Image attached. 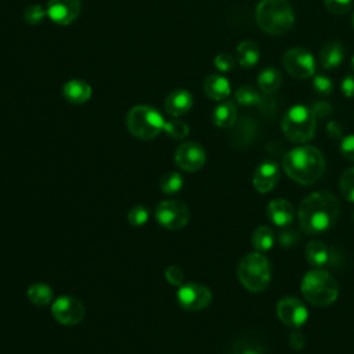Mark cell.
Wrapping results in <instances>:
<instances>
[{"label": "cell", "instance_id": "cell-16", "mask_svg": "<svg viewBox=\"0 0 354 354\" xmlns=\"http://www.w3.org/2000/svg\"><path fill=\"white\" fill-rule=\"evenodd\" d=\"M194 104L192 95L185 88L173 90L165 100V111L174 118L185 115Z\"/></svg>", "mask_w": 354, "mask_h": 354}, {"label": "cell", "instance_id": "cell-31", "mask_svg": "<svg viewBox=\"0 0 354 354\" xmlns=\"http://www.w3.org/2000/svg\"><path fill=\"white\" fill-rule=\"evenodd\" d=\"M47 17V10L40 4H30L24 11V19L29 25H39Z\"/></svg>", "mask_w": 354, "mask_h": 354}, {"label": "cell", "instance_id": "cell-36", "mask_svg": "<svg viewBox=\"0 0 354 354\" xmlns=\"http://www.w3.org/2000/svg\"><path fill=\"white\" fill-rule=\"evenodd\" d=\"M214 65L218 71L221 72H230L234 69L235 66V59L231 54L228 53H221V54H217L216 58H214Z\"/></svg>", "mask_w": 354, "mask_h": 354}, {"label": "cell", "instance_id": "cell-29", "mask_svg": "<svg viewBox=\"0 0 354 354\" xmlns=\"http://www.w3.org/2000/svg\"><path fill=\"white\" fill-rule=\"evenodd\" d=\"M235 98L239 104L245 105V106H252V105H257L261 101L260 94L257 93V90H254L252 86H241L236 93H235Z\"/></svg>", "mask_w": 354, "mask_h": 354}, {"label": "cell", "instance_id": "cell-18", "mask_svg": "<svg viewBox=\"0 0 354 354\" xmlns=\"http://www.w3.org/2000/svg\"><path fill=\"white\" fill-rule=\"evenodd\" d=\"M93 94L91 86L80 79H72L66 82L62 87V95L64 98L71 104H84L90 100Z\"/></svg>", "mask_w": 354, "mask_h": 354}, {"label": "cell", "instance_id": "cell-6", "mask_svg": "<svg viewBox=\"0 0 354 354\" xmlns=\"http://www.w3.org/2000/svg\"><path fill=\"white\" fill-rule=\"evenodd\" d=\"M317 126V116L306 105L292 106L282 119V131L285 137L296 144L307 142L313 138Z\"/></svg>", "mask_w": 354, "mask_h": 354}, {"label": "cell", "instance_id": "cell-38", "mask_svg": "<svg viewBox=\"0 0 354 354\" xmlns=\"http://www.w3.org/2000/svg\"><path fill=\"white\" fill-rule=\"evenodd\" d=\"M340 86H342V93L347 98H353L354 97V76H351V75L346 76Z\"/></svg>", "mask_w": 354, "mask_h": 354}, {"label": "cell", "instance_id": "cell-10", "mask_svg": "<svg viewBox=\"0 0 354 354\" xmlns=\"http://www.w3.org/2000/svg\"><path fill=\"white\" fill-rule=\"evenodd\" d=\"M212 292L207 286L198 282H187L178 286L177 301L180 307L188 311L206 308L212 303Z\"/></svg>", "mask_w": 354, "mask_h": 354}, {"label": "cell", "instance_id": "cell-40", "mask_svg": "<svg viewBox=\"0 0 354 354\" xmlns=\"http://www.w3.org/2000/svg\"><path fill=\"white\" fill-rule=\"evenodd\" d=\"M311 109H313L315 116L324 118V116H326L330 112V105L328 102H324V101L322 102H315Z\"/></svg>", "mask_w": 354, "mask_h": 354}, {"label": "cell", "instance_id": "cell-35", "mask_svg": "<svg viewBox=\"0 0 354 354\" xmlns=\"http://www.w3.org/2000/svg\"><path fill=\"white\" fill-rule=\"evenodd\" d=\"M165 278L170 285H174V286H181L184 283L183 270L177 266H169L165 270Z\"/></svg>", "mask_w": 354, "mask_h": 354}, {"label": "cell", "instance_id": "cell-26", "mask_svg": "<svg viewBox=\"0 0 354 354\" xmlns=\"http://www.w3.org/2000/svg\"><path fill=\"white\" fill-rule=\"evenodd\" d=\"M275 242V236L274 232L270 227L266 225H259L252 235V245L254 248L256 252H267L274 246Z\"/></svg>", "mask_w": 354, "mask_h": 354}, {"label": "cell", "instance_id": "cell-17", "mask_svg": "<svg viewBox=\"0 0 354 354\" xmlns=\"http://www.w3.org/2000/svg\"><path fill=\"white\" fill-rule=\"evenodd\" d=\"M267 216L274 225L286 227L292 223L295 217V209L289 201L277 198L268 203Z\"/></svg>", "mask_w": 354, "mask_h": 354}, {"label": "cell", "instance_id": "cell-15", "mask_svg": "<svg viewBox=\"0 0 354 354\" xmlns=\"http://www.w3.org/2000/svg\"><path fill=\"white\" fill-rule=\"evenodd\" d=\"M279 178V169L278 165L272 160H264L257 166V169L253 173V187L264 194L271 191Z\"/></svg>", "mask_w": 354, "mask_h": 354}, {"label": "cell", "instance_id": "cell-25", "mask_svg": "<svg viewBox=\"0 0 354 354\" xmlns=\"http://www.w3.org/2000/svg\"><path fill=\"white\" fill-rule=\"evenodd\" d=\"M281 82H282V79H281L279 71L272 66L263 69L257 77V84L261 88V91L266 94L275 93L279 88Z\"/></svg>", "mask_w": 354, "mask_h": 354}, {"label": "cell", "instance_id": "cell-1", "mask_svg": "<svg viewBox=\"0 0 354 354\" xmlns=\"http://www.w3.org/2000/svg\"><path fill=\"white\" fill-rule=\"evenodd\" d=\"M340 212L339 201L335 195L321 191L306 196L299 206L300 228L311 235L329 230L337 220Z\"/></svg>", "mask_w": 354, "mask_h": 354}, {"label": "cell", "instance_id": "cell-12", "mask_svg": "<svg viewBox=\"0 0 354 354\" xmlns=\"http://www.w3.org/2000/svg\"><path fill=\"white\" fill-rule=\"evenodd\" d=\"M176 165L184 171H196L206 162V152L203 147L194 141L183 142L174 152Z\"/></svg>", "mask_w": 354, "mask_h": 354}, {"label": "cell", "instance_id": "cell-32", "mask_svg": "<svg viewBox=\"0 0 354 354\" xmlns=\"http://www.w3.org/2000/svg\"><path fill=\"white\" fill-rule=\"evenodd\" d=\"M149 218V210L144 205L133 206L127 213V220L133 227L144 225Z\"/></svg>", "mask_w": 354, "mask_h": 354}, {"label": "cell", "instance_id": "cell-13", "mask_svg": "<svg viewBox=\"0 0 354 354\" xmlns=\"http://www.w3.org/2000/svg\"><path fill=\"white\" fill-rule=\"evenodd\" d=\"M278 318L288 326L299 328L308 318L307 307L296 297H283L277 304Z\"/></svg>", "mask_w": 354, "mask_h": 354}, {"label": "cell", "instance_id": "cell-33", "mask_svg": "<svg viewBox=\"0 0 354 354\" xmlns=\"http://www.w3.org/2000/svg\"><path fill=\"white\" fill-rule=\"evenodd\" d=\"M326 10L333 15H343L353 7V0H324Z\"/></svg>", "mask_w": 354, "mask_h": 354}, {"label": "cell", "instance_id": "cell-43", "mask_svg": "<svg viewBox=\"0 0 354 354\" xmlns=\"http://www.w3.org/2000/svg\"><path fill=\"white\" fill-rule=\"evenodd\" d=\"M351 66H353V69H354V55H353V58H351Z\"/></svg>", "mask_w": 354, "mask_h": 354}, {"label": "cell", "instance_id": "cell-4", "mask_svg": "<svg viewBox=\"0 0 354 354\" xmlns=\"http://www.w3.org/2000/svg\"><path fill=\"white\" fill-rule=\"evenodd\" d=\"M300 289L306 300L317 307H328L333 304L339 296L336 279L321 268L308 271L301 279Z\"/></svg>", "mask_w": 354, "mask_h": 354}, {"label": "cell", "instance_id": "cell-34", "mask_svg": "<svg viewBox=\"0 0 354 354\" xmlns=\"http://www.w3.org/2000/svg\"><path fill=\"white\" fill-rule=\"evenodd\" d=\"M313 88L321 95H329L333 91V83L328 76L317 75L313 79Z\"/></svg>", "mask_w": 354, "mask_h": 354}, {"label": "cell", "instance_id": "cell-27", "mask_svg": "<svg viewBox=\"0 0 354 354\" xmlns=\"http://www.w3.org/2000/svg\"><path fill=\"white\" fill-rule=\"evenodd\" d=\"M184 180L178 171H167L160 177L159 188L166 195L177 194L183 188Z\"/></svg>", "mask_w": 354, "mask_h": 354}, {"label": "cell", "instance_id": "cell-21", "mask_svg": "<svg viewBox=\"0 0 354 354\" xmlns=\"http://www.w3.org/2000/svg\"><path fill=\"white\" fill-rule=\"evenodd\" d=\"M304 253H306V259H307L308 264H311L317 268L325 266L330 257V252H329L328 246L319 239L308 241L306 245Z\"/></svg>", "mask_w": 354, "mask_h": 354}, {"label": "cell", "instance_id": "cell-42", "mask_svg": "<svg viewBox=\"0 0 354 354\" xmlns=\"http://www.w3.org/2000/svg\"><path fill=\"white\" fill-rule=\"evenodd\" d=\"M328 130H329V131H335V133H333V136H335V137L340 136V131H342V129L339 127V124H337V123H335V122H332V123H329V124H328Z\"/></svg>", "mask_w": 354, "mask_h": 354}, {"label": "cell", "instance_id": "cell-7", "mask_svg": "<svg viewBox=\"0 0 354 354\" xmlns=\"http://www.w3.org/2000/svg\"><path fill=\"white\" fill-rule=\"evenodd\" d=\"M126 126L134 137L152 140L163 130L165 119L153 106L136 105L126 115Z\"/></svg>", "mask_w": 354, "mask_h": 354}, {"label": "cell", "instance_id": "cell-37", "mask_svg": "<svg viewBox=\"0 0 354 354\" xmlns=\"http://www.w3.org/2000/svg\"><path fill=\"white\" fill-rule=\"evenodd\" d=\"M340 152L347 160L354 162V136H347L342 140Z\"/></svg>", "mask_w": 354, "mask_h": 354}, {"label": "cell", "instance_id": "cell-20", "mask_svg": "<svg viewBox=\"0 0 354 354\" xmlns=\"http://www.w3.org/2000/svg\"><path fill=\"white\" fill-rule=\"evenodd\" d=\"M344 58V48L339 41L326 43L319 51V61L325 69L337 68Z\"/></svg>", "mask_w": 354, "mask_h": 354}, {"label": "cell", "instance_id": "cell-8", "mask_svg": "<svg viewBox=\"0 0 354 354\" xmlns=\"http://www.w3.org/2000/svg\"><path fill=\"white\" fill-rule=\"evenodd\" d=\"M155 217L162 227L167 230H180L189 221V210L185 203L176 199H167L156 206Z\"/></svg>", "mask_w": 354, "mask_h": 354}, {"label": "cell", "instance_id": "cell-11", "mask_svg": "<svg viewBox=\"0 0 354 354\" xmlns=\"http://www.w3.org/2000/svg\"><path fill=\"white\" fill-rule=\"evenodd\" d=\"M83 303L73 296H61L51 304V314L54 319L62 325H77L84 318Z\"/></svg>", "mask_w": 354, "mask_h": 354}, {"label": "cell", "instance_id": "cell-2", "mask_svg": "<svg viewBox=\"0 0 354 354\" xmlns=\"http://www.w3.org/2000/svg\"><path fill=\"white\" fill-rule=\"evenodd\" d=\"M283 170L293 181L303 185H311L322 177L325 171V159L315 147L300 145L285 155Z\"/></svg>", "mask_w": 354, "mask_h": 354}, {"label": "cell", "instance_id": "cell-19", "mask_svg": "<svg viewBox=\"0 0 354 354\" xmlns=\"http://www.w3.org/2000/svg\"><path fill=\"white\" fill-rule=\"evenodd\" d=\"M205 94L214 101L225 100L231 93L230 82L221 75H210L203 82Z\"/></svg>", "mask_w": 354, "mask_h": 354}, {"label": "cell", "instance_id": "cell-41", "mask_svg": "<svg viewBox=\"0 0 354 354\" xmlns=\"http://www.w3.org/2000/svg\"><path fill=\"white\" fill-rule=\"evenodd\" d=\"M235 354H263V350L256 344H243L235 350Z\"/></svg>", "mask_w": 354, "mask_h": 354}, {"label": "cell", "instance_id": "cell-22", "mask_svg": "<svg viewBox=\"0 0 354 354\" xmlns=\"http://www.w3.org/2000/svg\"><path fill=\"white\" fill-rule=\"evenodd\" d=\"M213 123L220 129L231 127L236 120V108L231 101H223L212 113Z\"/></svg>", "mask_w": 354, "mask_h": 354}, {"label": "cell", "instance_id": "cell-23", "mask_svg": "<svg viewBox=\"0 0 354 354\" xmlns=\"http://www.w3.org/2000/svg\"><path fill=\"white\" fill-rule=\"evenodd\" d=\"M260 57V50L256 43L250 40L241 41L236 47V59L241 66L243 68H252L257 64Z\"/></svg>", "mask_w": 354, "mask_h": 354}, {"label": "cell", "instance_id": "cell-28", "mask_svg": "<svg viewBox=\"0 0 354 354\" xmlns=\"http://www.w3.org/2000/svg\"><path fill=\"white\" fill-rule=\"evenodd\" d=\"M339 189L344 199L354 202V167L343 171L339 180Z\"/></svg>", "mask_w": 354, "mask_h": 354}, {"label": "cell", "instance_id": "cell-3", "mask_svg": "<svg viewBox=\"0 0 354 354\" xmlns=\"http://www.w3.org/2000/svg\"><path fill=\"white\" fill-rule=\"evenodd\" d=\"M254 15L260 29L270 35H283L295 22L293 8L286 0H261Z\"/></svg>", "mask_w": 354, "mask_h": 354}, {"label": "cell", "instance_id": "cell-30", "mask_svg": "<svg viewBox=\"0 0 354 354\" xmlns=\"http://www.w3.org/2000/svg\"><path fill=\"white\" fill-rule=\"evenodd\" d=\"M163 131L174 138V140H184L188 133H189V129L187 126V123L178 120V119H173V120H169V122H165V126H163Z\"/></svg>", "mask_w": 354, "mask_h": 354}, {"label": "cell", "instance_id": "cell-44", "mask_svg": "<svg viewBox=\"0 0 354 354\" xmlns=\"http://www.w3.org/2000/svg\"><path fill=\"white\" fill-rule=\"evenodd\" d=\"M351 21H353V28H354V14H353V19Z\"/></svg>", "mask_w": 354, "mask_h": 354}, {"label": "cell", "instance_id": "cell-14", "mask_svg": "<svg viewBox=\"0 0 354 354\" xmlns=\"http://www.w3.org/2000/svg\"><path fill=\"white\" fill-rule=\"evenodd\" d=\"M47 17L57 25H69L80 15L82 0H48Z\"/></svg>", "mask_w": 354, "mask_h": 354}, {"label": "cell", "instance_id": "cell-24", "mask_svg": "<svg viewBox=\"0 0 354 354\" xmlns=\"http://www.w3.org/2000/svg\"><path fill=\"white\" fill-rule=\"evenodd\" d=\"M26 296L29 299V301L35 306H48L53 301V289L44 283V282H33L28 290H26Z\"/></svg>", "mask_w": 354, "mask_h": 354}, {"label": "cell", "instance_id": "cell-5", "mask_svg": "<svg viewBox=\"0 0 354 354\" xmlns=\"http://www.w3.org/2000/svg\"><path fill=\"white\" fill-rule=\"evenodd\" d=\"M238 278L250 292L264 290L271 281V267L260 252L248 253L238 264Z\"/></svg>", "mask_w": 354, "mask_h": 354}, {"label": "cell", "instance_id": "cell-39", "mask_svg": "<svg viewBox=\"0 0 354 354\" xmlns=\"http://www.w3.org/2000/svg\"><path fill=\"white\" fill-rule=\"evenodd\" d=\"M289 344L295 350H301L303 346H304V336H303V333L300 330L292 332L290 337H289Z\"/></svg>", "mask_w": 354, "mask_h": 354}, {"label": "cell", "instance_id": "cell-9", "mask_svg": "<svg viewBox=\"0 0 354 354\" xmlns=\"http://www.w3.org/2000/svg\"><path fill=\"white\" fill-rule=\"evenodd\" d=\"M282 65L290 76L297 79L311 77L315 73V59L313 54L301 47L288 50L282 57Z\"/></svg>", "mask_w": 354, "mask_h": 354}]
</instances>
